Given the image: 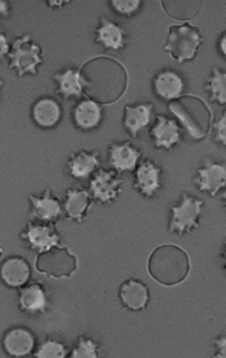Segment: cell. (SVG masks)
<instances>
[{
    "label": "cell",
    "instance_id": "cell-12",
    "mask_svg": "<svg viewBox=\"0 0 226 358\" xmlns=\"http://www.w3.org/2000/svg\"><path fill=\"white\" fill-rule=\"evenodd\" d=\"M143 150L132 141H113L107 148V162L110 169L118 173H133L142 161Z\"/></svg>",
    "mask_w": 226,
    "mask_h": 358
},
{
    "label": "cell",
    "instance_id": "cell-9",
    "mask_svg": "<svg viewBox=\"0 0 226 358\" xmlns=\"http://www.w3.org/2000/svg\"><path fill=\"white\" fill-rule=\"evenodd\" d=\"M194 182L200 192L216 197L226 187V162L206 159L196 169Z\"/></svg>",
    "mask_w": 226,
    "mask_h": 358
},
{
    "label": "cell",
    "instance_id": "cell-1",
    "mask_svg": "<svg viewBox=\"0 0 226 358\" xmlns=\"http://www.w3.org/2000/svg\"><path fill=\"white\" fill-rule=\"evenodd\" d=\"M204 206V200L190 193H182L176 204L170 208L167 230L177 236L191 234L199 228Z\"/></svg>",
    "mask_w": 226,
    "mask_h": 358
},
{
    "label": "cell",
    "instance_id": "cell-35",
    "mask_svg": "<svg viewBox=\"0 0 226 358\" xmlns=\"http://www.w3.org/2000/svg\"><path fill=\"white\" fill-rule=\"evenodd\" d=\"M220 260L222 264L223 271L226 273V241L223 242L222 248L220 250Z\"/></svg>",
    "mask_w": 226,
    "mask_h": 358
},
{
    "label": "cell",
    "instance_id": "cell-33",
    "mask_svg": "<svg viewBox=\"0 0 226 358\" xmlns=\"http://www.w3.org/2000/svg\"><path fill=\"white\" fill-rule=\"evenodd\" d=\"M217 48L220 55L226 59V31L218 38Z\"/></svg>",
    "mask_w": 226,
    "mask_h": 358
},
{
    "label": "cell",
    "instance_id": "cell-28",
    "mask_svg": "<svg viewBox=\"0 0 226 358\" xmlns=\"http://www.w3.org/2000/svg\"><path fill=\"white\" fill-rule=\"evenodd\" d=\"M109 4L110 9L115 14L122 17H132L140 12L143 2L140 0H112Z\"/></svg>",
    "mask_w": 226,
    "mask_h": 358
},
{
    "label": "cell",
    "instance_id": "cell-15",
    "mask_svg": "<svg viewBox=\"0 0 226 358\" xmlns=\"http://www.w3.org/2000/svg\"><path fill=\"white\" fill-rule=\"evenodd\" d=\"M121 306L130 313H140L148 308L151 291L148 285L140 279L130 278L121 282L117 291Z\"/></svg>",
    "mask_w": 226,
    "mask_h": 358
},
{
    "label": "cell",
    "instance_id": "cell-18",
    "mask_svg": "<svg viewBox=\"0 0 226 358\" xmlns=\"http://www.w3.org/2000/svg\"><path fill=\"white\" fill-rule=\"evenodd\" d=\"M93 204L94 200L89 189L69 187L63 195V217L71 222L82 224L86 220Z\"/></svg>",
    "mask_w": 226,
    "mask_h": 358
},
{
    "label": "cell",
    "instance_id": "cell-8",
    "mask_svg": "<svg viewBox=\"0 0 226 358\" xmlns=\"http://www.w3.org/2000/svg\"><path fill=\"white\" fill-rule=\"evenodd\" d=\"M163 167L151 159H144L133 172V187L141 197L153 199L163 189Z\"/></svg>",
    "mask_w": 226,
    "mask_h": 358
},
{
    "label": "cell",
    "instance_id": "cell-27",
    "mask_svg": "<svg viewBox=\"0 0 226 358\" xmlns=\"http://www.w3.org/2000/svg\"><path fill=\"white\" fill-rule=\"evenodd\" d=\"M68 347L61 340L52 336L45 337L38 343L32 357L36 358H64L68 357Z\"/></svg>",
    "mask_w": 226,
    "mask_h": 358
},
{
    "label": "cell",
    "instance_id": "cell-26",
    "mask_svg": "<svg viewBox=\"0 0 226 358\" xmlns=\"http://www.w3.org/2000/svg\"><path fill=\"white\" fill-rule=\"evenodd\" d=\"M101 344L92 336L82 334L69 351L70 358H98L101 357Z\"/></svg>",
    "mask_w": 226,
    "mask_h": 358
},
{
    "label": "cell",
    "instance_id": "cell-24",
    "mask_svg": "<svg viewBox=\"0 0 226 358\" xmlns=\"http://www.w3.org/2000/svg\"><path fill=\"white\" fill-rule=\"evenodd\" d=\"M205 91L209 94L211 102L226 105V71L213 68L204 84Z\"/></svg>",
    "mask_w": 226,
    "mask_h": 358
},
{
    "label": "cell",
    "instance_id": "cell-23",
    "mask_svg": "<svg viewBox=\"0 0 226 358\" xmlns=\"http://www.w3.org/2000/svg\"><path fill=\"white\" fill-rule=\"evenodd\" d=\"M153 105L149 102L126 105L122 124L126 132L132 138H138L140 134L150 125L153 118Z\"/></svg>",
    "mask_w": 226,
    "mask_h": 358
},
{
    "label": "cell",
    "instance_id": "cell-10",
    "mask_svg": "<svg viewBox=\"0 0 226 358\" xmlns=\"http://www.w3.org/2000/svg\"><path fill=\"white\" fill-rule=\"evenodd\" d=\"M52 79L55 84V94L63 101L81 99L84 96V90L93 86L91 80L76 66H66L56 71L53 74Z\"/></svg>",
    "mask_w": 226,
    "mask_h": 358
},
{
    "label": "cell",
    "instance_id": "cell-17",
    "mask_svg": "<svg viewBox=\"0 0 226 358\" xmlns=\"http://www.w3.org/2000/svg\"><path fill=\"white\" fill-rule=\"evenodd\" d=\"M94 33L95 43L101 45L104 50L117 52L127 46L128 31L119 22L109 19L106 15L99 17Z\"/></svg>",
    "mask_w": 226,
    "mask_h": 358
},
{
    "label": "cell",
    "instance_id": "cell-3",
    "mask_svg": "<svg viewBox=\"0 0 226 358\" xmlns=\"http://www.w3.org/2000/svg\"><path fill=\"white\" fill-rule=\"evenodd\" d=\"M42 46L33 40L30 34L19 36L13 41L8 55V68L15 71L19 78L37 76L38 69L43 64Z\"/></svg>",
    "mask_w": 226,
    "mask_h": 358
},
{
    "label": "cell",
    "instance_id": "cell-31",
    "mask_svg": "<svg viewBox=\"0 0 226 358\" xmlns=\"http://www.w3.org/2000/svg\"><path fill=\"white\" fill-rule=\"evenodd\" d=\"M12 43H10L9 38H8L7 33L2 31L0 33V56L2 60L7 58L11 51Z\"/></svg>",
    "mask_w": 226,
    "mask_h": 358
},
{
    "label": "cell",
    "instance_id": "cell-20",
    "mask_svg": "<svg viewBox=\"0 0 226 358\" xmlns=\"http://www.w3.org/2000/svg\"><path fill=\"white\" fill-rule=\"evenodd\" d=\"M104 110L98 102L89 97H82L71 110V121L77 130L91 133L101 125Z\"/></svg>",
    "mask_w": 226,
    "mask_h": 358
},
{
    "label": "cell",
    "instance_id": "cell-13",
    "mask_svg": "<svg viewBox=\"0 0 226 358\" xmlns=\"http://www.w3.org/2000/svg\"><path fill=\"white\" fill-rule=\"evenodd\" d=\"M28 202L31 219L56 224L63 217V201L50 187L38 194L31 193L28 195Z\"/></svg>",
    "mask_w": 226,
    "mask_h": 358
},
{
    "label": "cell",
    "instance_id": "cell-11",
    "mask_svg": "<svg viewBox=\"0 0 226 358\" xmlns=\"http://www.w3.org/2000/svg\"><path fill=\"white\" fill-rule=\"evenodd\" d=\"M34 331L22 324L6 329L1 338V349L9 357L22 358L33 355L37 347Z\"/></svg>",
    "mask_w": 226,
    "mask_h": 358
},
{
    "label": "cell",
    "instance_id": "cell-22",
    "mask_svg": "<svg viewBox=\"0 0 226 358\" xmlns=\"http://www.w3.org/2000/svg\"><path fill=\"white\" fill-rule=\"evenodd\" d=\"M153 94L164 101H174L181 96L185 81L181 73L172 69L158 71L151 81Z\"/></svg>",
    "mask_w": 226,
    "mask_h": 358
},
{
    "label": "cell",
    "instance_id": "cell-19",
    "mask_svg": "<svg viewBox=\"0 0 226 358\" xmlns=\"http://www.w3.org/2000/svg\"><path fill=\"white\" fill-rule=\"evenodd\" d=\"M101 156L99 151L79 149L69 154L66 162V170L68 176L76 181L91 179L92 175L100 169Z\"/></svg>",
    "mask_w": 226,
    "mask_h": 358
},
{
    "label": "cell",
    "instance_id": "cell-30",
    "mask_svg": "<svg viewBox=\"0 0 226 358\" xmlns=\"http://www.w3.org/2000/svg\"><path fill=\"white\" fill-rule=\"evenodd\" d=\"M214 352L213 358H226V334H220L211 340Z\"/></svg>",
    "mask_w": 226,
    "mask_h": 358
},
{
    "label": "cell",
    "instance_id": "cell-4",
    "mask_svg": "<svg viewBox=\"0 0 226 358\" xmlns=\"http://www.w3.org/2000/svg\"><path fill=\"white\" fill-rule=\"evenodd\" d=\"M34 264L38 273L50 279H69L78 271L79 259L68 247L60 244L38 254Z\"/></svg>",
    "mask_w": 226,
    "mask_h": 358
},
{
    "label": "cell",
    "instance_id": "cell-14",
    "mask_svg": "<svg viewBox=\"0 0 226 358\" xmlns=\"http://www.w3.org/2000/svg\"><path fill=\"white\" fill-rule=\"evenodd\" d=\"M149 138L156 150L170 152L181 143V128L176 120L158 113L156 115L155 123L149 130Z\"/></svg>",
    "mask_w": 226,
    "mask_h": 358
},
{
    "label": "cell",
    "instance_id": "cell-34",
    "mask_svg": "<svg viewBox=\"0 0 226 358\" xmlns=\"http://www.w3.org/2000/svg\"><path fill=\"white\" fill-rule=\"evenodd\" d=\"M71 3V1H64V0H60V1H46V5L51 9L61 10L66 4Z\"/></svg>",
    "mask_w": 226,
    "mask_h": 358
},
{
    "label": "cell",
    "instance_id": "cell-25",
    "mask_svg": "<svg viewBox=\"0 0 226 358\" xmlns=\"http://www.w3.org/2000/svg\"><path fill=\"white\" fill-rule=\"evenodd\" d=\"M170 110L179 118V123L183 125L187 132L192 136V138L197 141H202L206 135L204 127L200 126L199 121L196 120L194 115L186 110L183 105L179 104L176 101H172L169 105Z\"/></svg>",
    "mask_w": 226,
    "mask_h": 358
},
{
    "label": "cell",
    "instance_id": "cell-2",
    "mask_svg": "<svg viewBox=\"0 0 226 358\" xmlns=\"http://www.w3.org/2000/svg\"><path fill=\"white\" fill-rule=\"evenodd\" d=\"M204 41L202 31L191 23L173 24L169 27L164 50L176 63L184 64L196 59Z\"/></svg>",
    "mask_w": 226,
    "mask_h": 358
},
{
    "label": "cell",
    "instance_id": "cell-6",
    "mask_svg": "<svg viewBox=\"0 0 226 358\" xmlns=\"http://www.w3.org/2000/svg\"><path fill=\"white\" fill-rule=\"evenodd\" d=\"M123 179L112 169H100L91 177L89 189L94 202L102 206L114 204L123 192Z\"/></svg>",
    "mask_w": 226,
    "mask_h": 358
},
{
    "label": "cell",
    "instance_id": "cell-29",
    "mask_svg": "<svg viewBox=\"0 0 226 358\" xmlns=\"http://www.w3.org/2000/svg\"><path fill=\"white\" fill-rule=\"evenodd\" d=\"M213 141L226 148V110L220 113L213 125Z\"/></svg>",
    "mask_w": 226,
    "mask_h": 358
},
{
    "label": "cell",
    "instance_id": "cell-32",
    "mask_svg": "<svg viewBox=\"0 0 226 358\" xmlns=\"http://www.w3.org/2000/svg\"><path fill=\"white\" fill-rule=\"evenodd\" d=\"M0 14H1V17L3 19H8V17H11L12 5L10 4V2L6 1V0H1L0 1Z\"/></svg>",
    "mask_w": 226,
    "mask_h": 358
},
{
    "label": "cell",
    "instance_id": "cell-21",
    "mask_svg": "<svg viewBox=\"0 0 226 358\" xmlns=\"http://www.w3.org/2000/svg\"><path fill=\"white\" fill-rule=\"evenodd\" d=\"M32 268L23 256L14 255L5 257L0 265V278L2 285L10 289H20L30 282Z\"/></svg>",
    "mask_w": 226,
    "mask_h": 358
},
{
    "label": "cell",
    "instance_id": "cell-5",
    "mask_svg": "<svg viewBox=\"0 0 226 358\" xmlns=\"http://www.w3.org/2000/svg\"><path fill=\"white\" fill-rule=\"evenodd\" d=\"M20 239L29 251L37 255L61 244V234L56 224L37 219L28 221L20 234Z\"/></svg>",
    "mask_w": 226,
    "mask_h": 358
},
{
    "label": "cell",
    "instance_id": "cell-36",
    "mask_svg": "<svg viewBox=\"0 0 226 358\" xmlns=\"http://www.w3.org/2000/svg\"><path fill=\"white\" fill-rule=\"evenodd\" d=\"M220 200H222L223 207L226 208V187L220 192Z\"/></svg>",
    "mask_w": 226,
    "mask_h": 358
},
{
    "label": "cell",
    "instance_id": "cell-16",
    "mask_svg": "<svg viewBox=\"0 0 226 358\" xmlns=\"http://www.w3.org/2000/svg\"><path fill=\"white\" fill-rule=\"evenodd\" d=\"M63 106L50 95H43L31 106L30 117L34 125L43 130H51L63 120Z\"/></svg>",
    "mask_w": 226,
    "mask_h": 358
},
{
    "label": "cell",
    "instance_id": "cell-7",
    "mask_svg": "<svg viewBox=\"0 0 226 358\" xmlns=\"http://www.w3.org/2000/svg\"><path fill=\"white\" fill-rule=\"evenodd\" d=\"M17 303L20 313L25 315H43L51 305L50 291L42 280L29 282L17 289Z\"/></svg>",
    "mask_w": 226,
    "mask_h": 358
}]
</instances>
